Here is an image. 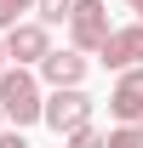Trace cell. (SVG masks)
<instances>
[{"label":"cell","instance_id":"cell-1","mask_svg":"<svg viewBox=\"0 0 143 148\" xmlns=\"http://www.w3.org/2000/svg\"><path fill=\"white\" fill-rule=\"evenodd\" d=\"M40 103H46V91H40L35 69H0V120H17L23 131L40 120Z\"/></svg>","mask_w":143,"mask_h":148},{"label":"cell","instance_id":"cell-2","mask_svg":"<svg viewBox=\"0 0 143 148\" xmlns=\"http://www.w3.org/2000/svg\"><path fill=\"white\" fill-rule=\"evenodd\" d=\"M109 6L103 0H74L69 6V51H80V57H92L97 46L109 40Z\"/></svg>","mask_w":143,"mask_h":148},{"label":"cell","instance_id":"cell-3","mask_svg":"<svg viewBox=\"0 0 143 148\" xmlns=\"http://www.w3.org/2000/svg\"><path fill=\"white\" fill-rule=\"evenodd\" d=\"M92 108H97V103L86 97V86H63V91H52L40 103V120L63 137V131H74V125H92Z\"/></svg>","mask_w":143,"mask_h":148},{"label":"cell","instance_id":"cell-4","mask_svg":"<svg viewBox=\"0 0 143 148\" xmlns=\"http://www.w3.org/2000/svg\"><path fill=\"white\" fill-rule=\"evenodd\" d=\"M0 51L12 57V69H40V57L52 51V29L23 17L17 29H6V34H0Z\"/></svg>","mask_w":143,"mask_h":148},{"label":"cell","instance_id":"cell-5","mask_svg":"<svg viewBox=\"0 0 143 148\" xmlns=\"http://www.w3.org/2000/svg\"><path fill=\"white\" fill-rule=\"evenodd\" d=\"M103 69L126 74V69H143V23H126V29H109V40L97 46Z\"/></svg>","mask_w":143,"mask_h":148},{"label":"cell","instance_id":"cell-6","mask_svg":"<svg viewBox=\"0 0 143 148\" xmlns=\"http://www.w3.org/2000/svg\"><path fill=\"white\" fill-rule=\"evenodd\" d=\"M86 74H92V57H80V51H46L35 80H46L52 91H63V86H86Z\"/></svg>","mask_w":143,"mask_h":148},{"label":"cell","instance_id":"cell-7","mask_svg":"<svg viewBox=\"0 0 143 148\" xmlns=\"http://www.w3.org/2000/svg\"><path fill=\"white\" fill-rule=\"evenodd\" d=\"M109 114L120 120V125H137L143 120V69H126L115 80V91H109Z\"/></svg>","mask_w":143,"mask_h":148},{"label":"cell","instance_id":"cell-8","mask_svg":"<svg viewBox=\"0 0 143 148\" xmlns=\"http://www.w3.org/2000/svg\"><path fill=\"white\" fill-rule=\"evenodd\" d=\"M69 6L74 0H35V12H40L35 23H46V29H52V23H69Z\"/></svg>","mask_w":143,"mask_h":148},{"label":"cell","instance_id":"cell-9","mask_svg":"<svg viewBox=\"0 0 143 148\" xmlns=\"http://www.w3.org/2000/svg\"><path fill=\"white\" fill-rule=\"evenodd\" d=\"M63 148H103V131L97 125H74V131H63Z\"/></svg>","mask_w":143,"mask_h":148},{"label":"cell","instance_id":"cell-10","mask_svg":"<svg viewBox=\"0 0 143 148\" xmlns=\"http://www.w3.org/2000/svg\"><path fill=\"white\" fill-rule=\"evenodd\" d=\"M103 148H143V131L137 125H115V131H103Z\"/></svg>","mask_w":143,"mask_h":148},{"label":"cell","instance_id":"cell-11","mask_svg":"<svg viewBox=\"0 0 143 148\" xmlns=\"http://www.w3.org/2000/svg\"><path fill=\"white\" fill-rule=\"evenodd\" d=\"M23 12H35V0H0V34H6V29H17Z\"/></svg>","mask_w":143,"mask_h":148},{"label":"cell","instance_id":"cell-12","mask_svg":"<svg viewBox=\"0 0 143 148\" xmlns=\"http://www.w3.org/2000/svg\"><path fill=\"white\" fill-rule=\"evenodd\" d=\"M0 148H29V143H23L17 131H0Z\"/></svg>","mask_w":143,"mask_h":148},{"label":"cell","instance_id":"cell-13","mask_svg":"<svg viewBox=\"0 0 143 148\" xmlns=\"http://www.w3.org/2000/svg\"><path fill=\"white\" fill-rule=\"evenodd\" d=\"M126 6H132V17H137V23H143V0H126Z\"/></svg>","mask_w":143,"mask_h":148},{"label":"cell","instance_id":"cell-14","mask_svg":"<svg viewBox=\"0 0 143 148\" xmlns=\"http://www.w3.org/2000/svg\"><path fill=\"white\" fill-rule=\"evenodd\" d=\"M0 69H6V51H0Z\"/></svg>","mask_w":143,"mask_h":148},{"label":"cell","instance_id":"cell-15","mask_svg":"<svg viewBox=\"0 0 143 148\" xmlns=\"http://www.w3.org/2000/svg\"><path fill=\"white\" fill-rule=\"evenodd\" d=\"M0 131H6V120H0Z\"/></svg>","mask_w":143,"mask_h":148},{"label":"cell","instance_id":"cell-16","mask_svg":"<svg viewBox=\"0 0 143 148\" xmlns=\"http://www.w3.org/2000/svg\"><path fill=\"white\" fill-rule=\"evenodd\" d=\"M137 131H143V120H137Z\"/></svg>","mask_w":143,"mask_h":148}]
</instances>
